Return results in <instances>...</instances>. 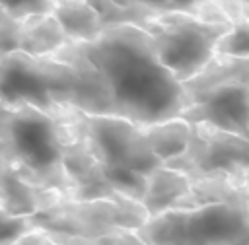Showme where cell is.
I'll return each mask as SVG.
<instances>
[{
    "instance_id": "cell-11",
    "label": "cell",
    "mask_w": 249,
    "mask_h": 245,
    "mask_svg": "<svg viewBox=\"0 0 249 245\" xmlns=\"http://www.w3.org/2000/svg\"><path fill=\"white\" fill-rule=\"evenodd\" d=\"M185 93V107L198 95L222 86H247L249 88V56L214 54L206 66L193 78L181 84Z\"/></svg>"
},
{
    "instance_id": "cell-17",
    "label": "cell",
    "mask_w": 249,
    "mask_h": 245,
    "mask_svg": "<svg viewBox=\"0 0 249 245\" xmlns=\"http://www.w3.org/2000/svg\"><path fill=\"white\" fill-rule=\"evenodd\" d=\"M117 4L134 6L146 12H167V10H181L189 14H196L208 0H113Z\"/></svg>"
},
{
    "instance_id": "cell-1",
    "label": "cell",
    "mask_w": 249,
    "mask_h": 245,
    "mask_svg": "<svg viewBox=\"0 0 249 245\" xmlns=\"http://www.w3.org/2000/svg\"><path fill=\"white\" fill-rule=\"evenodd\" d=\"M99 76L115 115L138 124L179 117L181 82L160 62L150 35L134 23L105 25L91 41H70Z\"/></svg>"
},
{
    "instance_id": "cell-7",
    "label": "cell",
    "mask_w": 249,
    "mask_h": 245,
    "mask_svg": "<svg viewBox=\"0 0 249 245\" xmlns=\"http://www.w3.org/2000/svg\"><path fill=\"white\" fill-rule=\"evenodd\" d=\"M84 136L101 167L150 175L163 161L150 150L142 124L121 115H84Z\"/></svg>"
},
{
    "instance_id": "cell-20",
    "label": "cell",
    "mask_w": 249,
    "mask_h": 245,
    "mask_svg": "<svg viewBox=\"0 0 249 245\" xmlns=\"http://www.w3.org/2000/svg\"><path fill=\"white\" fill-rule=\"evenodd\" d=\"M19 49V19L6 16L0 19V58Z\"/></svg>"
},
{
    "instance_id": "cell-12",
    "label": "cell",
    "mask_w": 249,
    "mask_h": 245,
    "mask_svg": "<svg viewBox=\"0 0 249 245\" xmlns=\"http://www.w3.org/2000/svg\"><path fill=\"white\" fill-rule=\"evenodd\" d=\"M189 187H191L189 175L161 163L146 177V189L140 198V204L144 206L148 216H156L163 210L175 208L179 200L187 194Z\"/></svg>"
},
{
    "instance_id": "cell-2",
    "label": "cell",
    "mask_w": 249,
    "mask_h": 245,
    "mask_svg": "<svg viewBox=\"0 0 249 245\" xmlns=\"http://www.w3.org/2000/svg\"><path fill=\"white\" fill-rule=\"evenodd\" d=\"M0 161L23 181L41 189H54L70 198V181L62 165V142L56 121L33 107H12L10 126L0 140Z\"/></svg>"
},
{
    "instance_id": "cell-19",
    "label": "cell",
    "mask_w": 249,
    "mask_h": 245,
    "mask_svg": "<svg viewBox=\"0 0 249 245\" xmlns=\"http://www.w3.org/2000/svg\"><path fill=\"white\" fill-rule=\"evenodd\" d=\"M53 4H54V0H0V8L16 19L29 16V14L51 12Z\"/></svg>"
},
{
    "instance_id": "cell-10",
    "label": "cell",
    "mask_w": 249,
    "mask_h": 245,
    "mask_svg": "<svg viewBox=\"0 0 249 245\" xmlns=\"http://www.w3.org/2000/svg\"><path fill=\"white\" fill-rule=\"evenodd\" d=\"M64 194L54 189L33 187L23 181L10 165L0 161V208L14 216H29L56 204Z\"/></svg>"
},
{
    "instance_id": "cell-9",
    "label": "cell",
    "mask_w": 249,
    "mask_h": 245,
    "mask_svg": "<svg viewBox=\"0 0 249 245\" xmlns=\"http://www.w3.org/2000/svg\"><path fill=\"white\" fill-rule=\"evenodd\" d=\"M189 122H210L218 128L245 136L249 132V88L222 86L193 99L181 113Z\"/></svg>"
},
{
    "instance_id": "cell-8",
    "label": "cell",
    "mask_w": 249,
    "mask_h": 245,
    "mask_svg": "<svg viewBox=\"0 0 249 245\" xmlns=\"http://www.w3.org/2000/svg\"><path fill=\"white\" fill-rule=\"evenodd\" d=\"M165 165L183 171L191 179L204 175H235L249 169V140L210 122H191L185 150L165 161Z\"/></svg>"
},
{
    "instance_id": "cell-4",
    "label": "cell",
    "mask_w": 249,
    "mask_h": 245,
    "mask_svg": "<svg viewBox=\"0 0 249 245\" xmlns=\"http://www.w3.org/2000/svg\"><path fill=\"white\" fill-rule=\"evenodd\" d=\"M0 99L10 107L33 105L45 113L60 103L80 109L82 78L53 54L33 56L18 49L0 58Z\"/></svg>"
},
{
    "instance_id": "cell-18",
    "label": "cell",
    "mask_w": 249,
    "mask_h": 245,
    "mask_svg": "<svg viewBox=\"0 0 249 245\" xmlns=\"http://www.w3.org/2000/svg\"><path fill=\"white\" fill-rule=\"evenodd\" d=\"M33 228L29 216H14L0 208V243H16L19 235Z\"/></svg>"
},
{
    "instance_id": "cell-24",
    "label": "cell",
    "mask_w": 249,
    "mask_h": 245,
    "mask_svg": "<svg viewBox=\"0 0 249 245\" xmlns=\"http://www.w3.org/2000/svg\"><path fill=\"white\" fill-rule=\"evenodd\" d=\"M245 138H247V140H249V132H247V134H245Z\"/></svg>"
},
{
    "instance_id": "cell-5",
    "label": "cell",
    "mask_w": 249,
    "mask_h": 245,
    "mask_svg": "<svg viewBox=\"0 0 249 245\" xmlns=\"http://www.w3.org/2000/svg\"><path fill=\"white\" fill-rule=\"evenodd\" d=\"M142 27L156 49L160 62L183 84L200 72L214 56L218 37L230 27L226 23H208L181 10L154 12Z\"/></svg>"
},
{
    "instance_id": "cell-16",
    "label": "cell",
    "mask_w": 249,
    "mask_h": 245,
    "mask_svg": "<svg viewBox=\"0 0 249 245\" xmlns=\"http://www.w3.org/2000/svg\"><path fill=\"white\" fill-rule=\"evenodd\" d=\"M214 54L226 56H249V16L230 23V27L218 37L214 45Z\"/></svg>"
},
{
    "instance_id": "cell-3",
    "label": "cell",
    "mask_w": 249,
    "mask_h": 245,
    "mask_svg": "<svg viewBox=\"0 0 249 245\" xmlns=\"http://www.w3.org/2000/svg\"><path fill=\"white\" fill-rule=\"evenodd\" d=\"M142 243L249 245V204L206 202L191 208H169L148 216L136 229Z\"/></svg>"
},
{
    "instance_id": "cell-6",
    "label": "cell",
    "mask_w": 249,
    "mask_h": 245,
    "mask_svg": "<svg viewBox=\"0 0 249 245\" xmlns=\"http://www.w3.org/2000/svg\"><path fill=\"white\" fill-rule=\"evenodd\" d=\"M148 218V212L138 200L117 198H93L74 200L62 196L56 204L29 214L33 226L47 231L68 233L84 239L86 243H97V239L115 229H138Z\"/></svg>"
},
{
    "instance_id": "cell-23",
    "label": "cell",
    "mask_w": 249,
    "mask_h": 245,
    "mask_svg": "<svg viewBox=\"0 0 249 245\" xmlns=\"http://www.w3.org/2000/svg\"><path fill=\"white\" fill-rule=\"evenodd\" d=\"M245 16H249V2H245Z\"/></svg>"
},
{
    "instance_id": "cell-13",
    "label": "cell",
    "mask_w": 249,
    "mask_h": 245,
    "mask_svg": "<svg viewBox=\"0 0 249 245\" xmlns=\"http://www.w3.org/2000/svg\"><path fill=\"white\" fill-rule=\"evenodd\" d=\"M64 43H68V37L51 12L19 18V51L33 56H45Z\"/></svg>"
},
{
    "instance_id": "cell-22",
    "label": "cell",
    "mask_w": 249,
    "mask_h": 245,
    "mask_svg": "<svg viewBox=\"0 0 249 245\" xmlns=\"http://www.w3.org/2000/svg\"><path fill=\"white\" fill-rule=\"evenodd\" d=\"M6 16H8V14H6V12H4V10H2V8H0V19H4V18H6Z\"/></svg>"
},
{
    "instance_id": "cell-15",
    "label": "cell",
    "mask_w": 249,
    "mask_h": 245,
    "mask_svg": "<svg viewBox=\"0 0 249 245\" xmlns=\"http://www.w3.org/2000/svg\"><path fill=\"white\" fill-rule=\"evenodd\" d=\"M142 128H144V136L150 150L163 163L177 158L185 150L191 134V122L181 117L148 122V124H142Z\"/></svg>"
},
{
    "instance_id": "cell-21",
    "label": "cell",
    "mask_w": 249,
    "mask_h": 245,
    "mask_svg": "<svg viewBox=\"0 0 249 245\" xmlns=\"http://www.w3.org/2000/svg\"><path fill=\"white\" fill-rule=\"evenodd\" d=\"M10 117H12V107H10V105H6V103L0 99V140H4V138H6V134H8Z\"/></svg>"
},
{
    "instance_id": "cell-14",
    "label": "cell",
    "mask_w": 249,
    "mask_h": 245,
    "mask_svg": "<svg viewBox=\"0 0 249 245\" xmlns=\"http://www.w3.org/2000/svg\"><path fill=\"white\" fill-rule=\"evenodd\" d=\"M51 14L60 23L68 41H91L105 27L89 0H54Z\"/></svg>"
}]
</instances>
